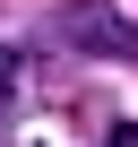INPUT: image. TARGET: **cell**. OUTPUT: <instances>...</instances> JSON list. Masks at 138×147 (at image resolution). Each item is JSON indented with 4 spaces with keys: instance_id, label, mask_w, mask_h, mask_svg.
<instances>
[{
    "instance_id": "2",
    "label": "cell",
    "mask_w": 138,
    "mask_h": 147,
    "mask_svg": "<svg viewBox=\"0 0 138 147\" xmlns=\"http://www.w3.org/2000/svg\"><path fill=\"white\" fill-rule=\"evenodd\" d=\"M9 104H17V52L0 43V121H9Z\"/></svg>"
},
{
    "instance_id": "3",
    "label": "cell",
    "mask_w": 138,
    "mask_h": 147,
    "mask_svg": "<svg viewBox=\"0 0 138 147\" xmlns=\"http://www.w3.org/2000/svg\"><path fill=\"white\" fill-rule=\"evenodd\" d=\"M104 147H138V121H112V130H104Z\"/></svg>"
},
{
    "instance_id": "1",
    "label": "cell",
    "mask_w": 138,
    "mask_h": 147,
    "mask_svg": "<svg viewBox=\"0 0 138 147\" xmlns=\"http://www.w3.org/2000/svg\"><path fill=\"white\" fill-rule=\"evenodd\" d=\"M43 35H52L60 52H95V61H121V52H138V26L112 9V0H60Z\"/></svg>"
}]
</instances>
